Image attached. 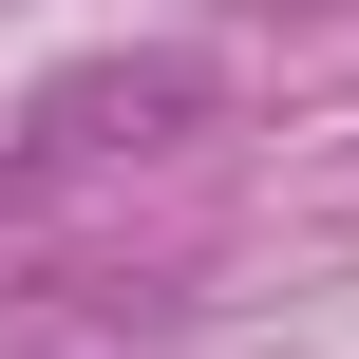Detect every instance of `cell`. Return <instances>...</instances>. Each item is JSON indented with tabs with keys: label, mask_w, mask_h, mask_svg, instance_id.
<instances>
[{
	"label": "cell",
	"mask_w": 359,
	"mask_h": 359,
	"mask_svg": "<svg viewBox=\"0 0 359 359\" xmlns=\"http://www.w3.org/2000/svg\"><path fill=\"white\" fill-rule=\"evenodd\" d=\"M189 114H208V57H95V76L38 95V151H151Z\"/></svg>",
	"instance_id": "cell-1"
}]
</instances>
